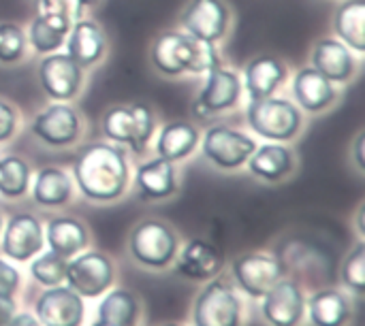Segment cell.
<instances>
[{
	"label": "cell",
	"mask_w": 365,
	"mask_h": 326,
	"mask_svg": "<svg viewBox=\"0 0 365 326\" xmlns=\"http://www.w3.org/2000/svg\"><path fill=\"white\" fill-rule=\"evenodd\" d=\"M73 175L86 199L109 203L120 199L128 186V162L120 147L111 143H90L77 154Z\"/></svg>",
	"instance_id": "1"
},
{
	"label": "cell",
	"mask_w": 365,
	"mask_h": 326,
	"mask_svg": "<svg viewBox=\"0 0 365 326\" xmlns=\"http://www.w3.org/2000/svg\"><path fill=\"white\" fill-rule=\"evenodd\" d=\"M248 124L250 128L269 141H291L302 128V113L297 105L287 98H261L250 100L248 105Z\"/></svg>",
	"instance_id": "2"
},
{
	"label": "cell",
	"mask_w": 365,
	"mask_h": 326,
	"mask_svg": "<svg viewBox=\"0 0 365 326\" xmlns=\"http://www.w3.org/2000/svg\"><path fill=\"white\" fill-rule=\"evenodd\" d=\"M128 248L139 265L148 269H165L178 256V237L167 224L145 220L133 228Z\"/></svg>",
	"instance_id": "3"
},
{
	"label": "cell",
	"mask_w": 365,
	"mask_h": 326,
	"mask_svg": "<svg viewBox=\"0 0 365 326\" xmlns=\"http://www.w3.org/2000/svg\"><path fill=\"white\" fill-rule=\"evenodd\" d=\"M103 132L109 141L126 143L135 154H141L154 132V113L145 105L111 107L103 115Z\"/></svg>",
	"instance_id": "4"
},
{
	"label": "cell",
	"mask_w": 365,
	"mask_h": 326,
	"mask_svg": "<svg viewBox=\"0 0 365 326\" xmlns=\"http://www.w3.org/2000/svg\"><path fill=\"white\" fill-rule=\"evenodd\" d=\"M242 303L225 280H212L195 301V326H240Z\"/></svg>",
	"instance_id": "5"
},
{
	"label": "cell",
	"mask_w": 365,
	"mask_h": 326,
	"mask_svg": "<svg viewBox=\"0 0 365 326\" xmlns=\"http://www.w3.org/2000/svg\"><path fill=\"white\" fill-rule=\"evenodd\" d=\"M64 282L79 297H88V299L101 297L113 284V263L109 256L101 252L75 254V258L66 263Z\"/></svg>",
	"instance_id": "6"
},
{
	"label": "cell",
	"mask_w": 365,
	"mask_h": 326,
	"mask_svg": "<svg viewBox=\"0 0 365 326\" xmlns=\"http://www.w3.org/2000/svg\"><path fill=\"white\" fill-rule=\"evenodd\" d=\"M203 156L218 169L233 171L248 162L257 149V141L242 130L229 126H212L203 137Z\"/></svg>",
	"instance_id": "7"
},
{
	"label": "cell",
	"mask_w": 365,
	"mask_h": 326,
	"mask_svg": "<svg viewBox=\"0 0 365 326\" xmlns=\"http://www.w3.org/2000/svg\"><path fill=\"white\" fill-rule=\"evenodd\" d=\"M38 79L43 90L56 102H64L77 96L81 88V66L68 53H47L38 64Z\"/></svg>",
	"instance_id": "8"
},
{
	"label": "cell",
	"mask_w": 365,
	"mask_h": 326,
	"mask_svg": "<svg viewBox=\"0 0 365 326\" xmlns=\"http://www.w3.org/2000/svg\"><path fill=\"white\" fill-rule=\"evenodd\" d=\"M32 132L49 147H68L79 139L81 122L73 107L64 102H53L34 117Z\"/></svg>",
	"instance_id": "9"
},
{
	"label": "cell",
	"mask_w": 365,
	"mask_h": 326,
	"mask_svg": "<svg viewBox=\"0 0 365 326\" xmlns=\"http://www.w3.org/2000/svg\"><path fill=\"white\" fill-rule=\"evenodd\" d=\"M233 280L252 299H263V295L282 280V267L276 258L267 254H242L231 265Z\"/></svg>",
	"instance_id": "10"
},
{
	"label": "cell",
	"mask_w": 365,
	"mask_h": 326,
	"mask_svg": "<svg viewBox=\"0 0 365 326\" xmlns=\"http://www.w3.org/2000/svg\"><path fill=\"white\" fill-rule=\"evenodd\" d=\"M83 312V297L62 284L47 288L34 303V314L41 326H79Z\"/></svg>",
	"instance_id": "11"
},
{
	"label": "cell",
	"mask_w": 365,
	"mask_h": 326,
	"mask_svg": "<svg viewBox=\"0 0 365 326\" xmlns=\"http://www.w3.org/2000/svg\"><path fill=\"white\" fill-rule=\"evenodd\" d=\"M45 243V233L41 222L30 214L13 216L6 226H2V252L6 258L24 263L41 254Z\"/></svg>",
	"instance_id": "12"
},
{
	"label": "cell",
	"mask_w": 365,
	"mask_h": 326,
	"mask_svg": "<svg viewBox=\"0 0 365 326\" xmlns=\"http://www.w3.org/2000/svg\"><path fill=\"white\" fill-rule=\"evenodd\" d=\"M231 13L222 0H190L182 13V23L190 36L216 43L229 30Z\"/></svg>",
	"instance_id": "13"
},
{
	"label": "cell",
	"mask_w": 365,
	"mask_h": 326,
	"mask_svg": "<svg viewBox=\"0 0 365 326\" xmlns=\"http://www.w3.org/2000/svg\"><path fill=\"white\" fill-rule=\"evenodd\" d=\"M240 94H242L240 75L218 64L212 70H207V81L195 102V111H199L201 115L222 113L237 105Z\"/></svg>",
	"instance_id": "14"
},
{
	"label": "cell",
	"mask_w": 365,
	"mask_h": 326,
	"mask_svg": "<svg viewBox=\"0 0 365 326\" xmlns=\"http://www.w3.org/2000/svg\"><path fill=\"white\" fill-rule=\"evenodd\" d=\"M306 299L299 286L291 280L276 282L263 295V318L272 326H297L304 318Z\"/></svg>",
	"instance_id": "15"
},
{
	"label": "cell",
	"mask_w": 365,
	"mask_h": 326,
	"mask_svg": "<svg viewBox=\"0 0 365 326\" xmlns=\"http://www.w3.org/2000/svg\"><path fill=\"white\" fill-rule=\"evenodd\" d=\"M152 64L158 73L167 77H178L184 73H190L192 62V36L184 32H163L156 36L152 51H150Z\"/></svg>",
	"instance_id": "16"
},
{
	"label": "cell",
	"mask_w": 365,
	"mask_h": 326,
	"mask_svg": "<svg viewBox=\"0 0 365 326\" xmlns=\"http://www.w3.org/2000/svg\"><path fill=\"white\" fill-rule=\"evenodd\" d=\"M225 258L216 246H212L205 239H192L184 246V250L178 256L175 271L186 280H212L222 271Z\"/></svg>",
	"instance_id": "17"
},
{
	"label": "cell",
	"mask_w": 365,
	"mask_h": 326,
	"mask_svg": "<svg viewBox=\"0 0 365 326\" xmlns=\"http://www.w3.org/2000/svg\"><path fill=\"white\" fill-rule=\"evenodd\" d=\"M312 68L331 83H344L355 73V56L342 41L321 38L312 49Z\"/></svg>",
	"instance_id": "18"
},
{
	"label": "cell",
	"mask_w": 365,
	"mask_h": 326,
	"mask_svg": "<svg viewBox=\"0 0 365 326\" xmlns=\"http://www.w3.org/2000/svg\"><path fill=\"white\" fill-rule=\"evenodd\" d=\"M135 186L141 194V199L148 201H163L178 192V177L173 162L165 158L148 160L145 164H139L135 173Z\"/></svg>",
	"instance_id": "19"
},
{
	"label": "cell",
	"mask_w": 365,
	"mask_h": 326,
	"mask_svg": "<svg viewBox=\"0 0 365 326\" xmlns=\"http://www.w3.org/2000/svg\"><path fill=\"white\" fill-rule=\"evenodd\" d=\"M287 81V66L276 56H257L246 66V92L250 100L272 96Z\"/></svg>",
	"instance_id": "20"
},
{
	"label": "cell",
	"mask_w": 365,
	"mask_h": 326,
	"mask_svg": "<svg viewBox=\"0 0 365 326\" xmlns=\"http://www.w3.org/2000/svg\"><path fill=\"white\" fill-rule=\"evenodd\" d=\"M293 96L302 109L310 113H321L336 100V90L329 79H325L317 68L308 66L295 75Z\"/></svg>",
	"instance_id": "21"
},
{
	"label": "cell",
	"mask_w": 365,
	"mask_h": 326,
	"mask_svg": "<svg viewBox=\"0 0 365 326\" xmlns=\"http://www.w3.org/2000/svg\"><path fill=\"white\" fill-rule=\"evenodd\" d=\"M68 56L83 68L96 64L105 53V32L92 19H77L66 36Z\"/></svg>",
	"instance_id": "22"
},
{
	"label": "cell",
	"mask_w": 365,
	"mask_h": 326,
	"mask_svg": "<svg viewBox=\"0 0 365 326\" xmlns=\"http://www.w3.org/2000/svg\"><path fill=\"white\" fill-rule=\"evenodd\" d=\"M45 239L51 252L62 258H71L88 246V231L79 220L60 216L49 220L45 228Z\"/></svg>",
	"instance_id": "23"
},
{
	"label": "cell",
	"mask_w": 365,
	"mask_h": 326,
	"mask_svg": "<svg viewBox=\"0 0 365 326\" xmlns=\"http://www.w3.org/2000/svg\"><path fill=\"white\" fill-rule=\"evenodd\" d=\"M71 26H73V19H68L64 15L38 13L30 23L28 38L38 53H53L66 43Z\"/></svg>",
	"instance_id": "24"
},
{
	"label": "cell",
	"mask_w": 365,
	"mask_h": 326,
	"mask_svg": "<svg viewBox=\"0 0 365 326\" xmlns=\"http://www.w3.org/2000/svg\"><path fill=\"white\" fill-rule=\"evenodd\" d=\"M199 145V130L197 126L188 122H169L163 126L158 141H156V154L169 162H180L188 158L195 147Z\"/></svg>",
	"instance_id": "25"
},
{
	"label": "cell",
	"mask_w": 365,
	"mask_h": 326,
	"mask_svg": "<svg viewBox=\"0 0 365 326\" xmlns=\"http://www.w3.org/2000/svg\"><path fill=\"white\" fill-rule=\"evenodd\" d=\"M248 171L265 182H278L293 171V154L280 143H269L257 147L248 158Z\"/></svg>",
	"instance_id": "26"
},
{
	"label": "cell",
	"mask_w": 365,
	"mask_h": 326,
	"mask_svg": "<svg viewBox=\"0 0 365 326\" xmlns=\"http://www.w3.org/2000/svg\"><path fill=\"white\" fill-rule=\"evenodd\" d=\"M351 314V301L338 290H321L308 299V318L312 326H346Z\"/></svg>",
	"instance_id": "27"
},
{
	"label": "cell",
	"mask_w": 365,
	"mask_h": 326,
	"mask_svg": "<svg viewBox=\"0 0 365 326\" xmlns=\"http://www.w3.org/2000/svg\"><path fill=\"white\" fill-rule=\"evenodd\" d=\"M73 194V179L56 167H45L36 173L32 199L41 207H60Z\"/></svg>",
	"instance_id": "28"
},
{
	"label": "cell",
	"mask_w": 365,
	"mask_h": 326,
	"mask_svg": "<svg viewBox=\"0 0 365 326\" xmlns=\"http://www.w3.org/2000/svg\"><path fill=\"white\" fill-rule=\"evenodd\" d=\"M334 26L338 36L349 49L357 53L365 51V2L364 0H346L338 6Z\"/></svg>",
	"instance_id": "29"
},
{
	"label": "cell",
	"mask_w": 365,
	"mask_h": 326,
	"mask_svg": "<svg viewBox=\"0 0 365 326\" xmlns=\"http://www.w3.org/2000/svg\"><path fill=\"white\" fill-rule=\"evenodd\" d=\"M139 303L128 290H111L98 305V320L113 326H135Z\"/></svg>",
	"instance_id": "30"
},
{
	"label": "cell",
	"mask_w": 365,
	"mask_h": 326,
	"mask_svg": "<svg viewBox=\"0 0 365 326\" xmlns=\"http://www.w3.org/2000/svg\"><path fill=\"white\" fill-rule=\"evenodd\" d=\"M30 186V169L26 160L6 156L0 160V194L4 199H19Z\"/></svg>",
	"instance_id": "31"
},
{
	"label": "cell",
	"mask_w": 365,
	"mask_h": 326,
	"mask_svg": "<svg viewBox=\"0 0 365 326\" xmlns=\"http://www.w3.org/2000/svg\"><path fill=\"white\" fill-rule=\"evenodd\" d=\"M66 258L58 256L51 250L45 254H36L34 263L30 265V275L45 288L60 286L66 278Z\"/></svg>",
	"instance_id": "32"
},
{
	"label": "cell",
	"mask_w": 365,
	"mask_h": 326,
	"mask_svg": "<svg viewBox=\"0 0 365 326\" xmlns=\"http://www.w3.org/2000/svg\"><path fill=\"white\" fill-rule=\"evenodd\" d=\"M342 282L349 290H353L357 297L364 295L365 288V246L359 241L351 252L349 256L344 258L342 263Z\"/></svg>",
	"instance_id": "33"
},
{
	"label": "cell",
	"mask_w": 365,
	"mask_h": 326,
	"mask_svg": "<svg viewBox=\"0 0 365 326\" xmlns=\"http://www.w3.org/2000/svg\"><path fill=\"white\" fill-rule=\"evenodd\" d=\"M26 36L24 30L15 23H0V62L13 64L24 56Z\"/></svg>",
	"instance_id": "34"
},
{
	"label": "cell",
	"mask_w": 365,
	"mask_h": 326,
	"mask_svg": "<svg viewBox=\"0 0 365 326\" xmlns=\"http://www.w3.org/2000/svg\"><path fill=\"white\" fill-rule=\"evenodd\" d=\"M220 64L218 51H216V43L203 41L192 36V62H190V73L192 75H201L212 70L214 66Z\"/></svg>",
	"instance_id": "35"
},
{
	"label": "cell",
	"mask_w": 365,
	"mask_h": 326,
	"mask_svg": "<svg viewBox=\"0 0 365 326\" xmlns=\"http://www.w3.org/2000/svg\"><path fill=\"white\" fill-rule=\"evenodd\" d=\"M38 13H58L75 21L81 15V6L77 0H38Z\"/></svg>",
	"instance_id": "36"
},
{
	"label": "cell",
	"mask_w": 365,
	"mask_h": 326,
	"mask_svg": "<svg viewBox=\"0 0 365 326\" xmlns=\"http://www.w3.org/2000/svg\"><path fill=\"white\" fill-rule=\"evenodd\" d=\"M19 271L13 267V265H9V263H4L2 258H0V295H4V297H13L15 295V290L19 288Z\"/></svg>",
	"instance_id": "37"
},
{
	"label": "cell",
	"mask_w": 365,
	"mask_h": 326,
	"mask_svg": "<svg viewBox=\"0 0 365 326\" xmlns=\"http://www.w3.org/2000/svg\"><path fill=\"white\" fill-rule=\"evenodd\" d=\"M15 126H17V113H15V109L9 102L0 100V143H4L6 139L13 137Z\"/></svg>",
	"instance_id": "38"
},
{
	"label": "cell",
	"mask_w": 365,
	"mask_h": 326,
	"mask_svg": "<svg viewBox=\"0 0 365 326\" xmlns=\"http://www.w3.org/2000/svg\"><path fill=\"white\" fill-rule=\"evenodd\" d=\"M15 316V301L13 297L0 295V326L9 325V320Z\"/></svg>",
	"instance_id": "39"
},
{
	"label": "cell",
	"mask_w": 365,
	"mask_h": 326,
	"mask_svg": "<svg viewBox=\"0 0 365 326\" xmlns=\"http://www.w3.org/2000/svg\"><path fill=\"white\" fill-rule=\"evenodd\" d=\"M6 326H41V322L32 314H15Z\"/></svg>",
	"instance_id": "40"
},
{
	"label": "cell",
	"mask_w": 365,
	"mask_h": 326,
	"mask_svg": "<svg viewBox=\"0 0 365 326\" xmlns=\"http://www.w3.org/2000/svg\"><path fill=\"white\" fill-rule=\"evenodd\" d=\"M364 141H365V135L364 132H359V135H357V139H355V162H357V167H359L361 171L365 169Z\"/></svg>",
	"instance_id": "41"
},
{
	"label": "cell",
	"mask_w": 365,
	"mask_h": 326,
	"mask_svg": "<svg viewBox=\"0 0 365 326\" xmlns=\"http://www.w3.org/2000/svg\"><path fill=\"white\" fill-rule=\"evenodd\" d=\"M79 2V6L83 9V6H92V4H96L98 0H77Z\"/></svg>",
	"instance_id": "42"
},
{
	"label": "cell",
	"mask_w": 365,
	"mask_h": 326,
	"mask_svg": "<svg viewBox=\"0 0 365 326\" xmlns=\"http://www.w3.org/2000/svg\"><path fill=\"white\" fill-rule=\"evenodd\" d=\"M92 326H113V325H109V322H103V320H96V322H94Z\"/></svg>",
	"instance_id": "43"
},
{
	"label": "cell",
	"mask_w": 365,
	"mask_h": 326,
	"mask_svg": "<svg viewBox=\"0 0 365 326\" xmlns=\"http://www.w3.org/2000/svg\"><path fill=\"white\" fill-rule=\"evenodd\" d=\"M0 231H2V218H0Z\"/></svg>",
	"instance_id": "44"
},
{
	"label": "cell",
	"mask_w": 365,
	"mask_h": 326,
	"mask_svg": "<svg viewBox=\"0 0 365 326\" xmlns=\"http://www.w3.org/2000/svg\"><path fill=\"white\" fill-rule=\"evenodd\" d=\"M163 326H178V325H163Z\"/></svg>",
	"instance_id": "45"
}]
</instances>
